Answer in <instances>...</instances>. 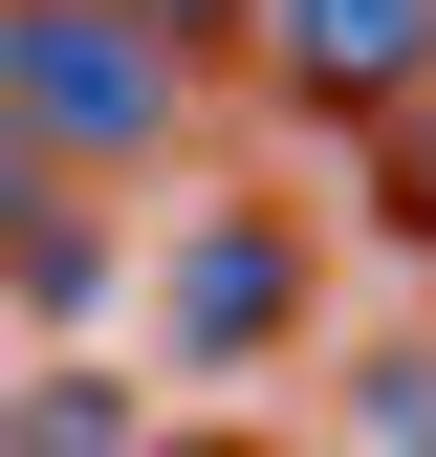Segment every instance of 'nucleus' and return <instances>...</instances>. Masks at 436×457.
I'll return each instance as SVG.
<instances>
[{
  "label": "nucleus",
  "mask_w": 436,
  "mask_h": 457,
  "mask_svg": "<svg viewBox=\"0 0 436 457\" xmlns=\"http://www.w3.org/2000/svg\"><path fill=\"white\" fill-rule=\"evenodd\" d=\"M0 131L88 196V175H131V153L197 131V66L131 22V0H0Z\"/></svg>",
  "instance_id": "obj_1"
},
{
  "label": "nucleus",
  "mask_w": 436,
  "mask_h": 457,
  "mask_svg": "<svg viewBox=\"0 0 436 457\" xmlns=\"http://www.w3.org/2000/svg\"><path fill=\"white\" fill-rule=\"evenodd\" d=\"M306 327H327V240L284 196H197L175 262H153V349H175V370H284Z\"/></svg>",
  "instance_id": "obj_2"
},
{
  "label": "nucleus",
  "mask_w": 436,
  "mask_h": 457,
  "mask_svg": "<svg viewBox=\"0 0 436 457\" xmlns=\"http://www.w3.org/2000/svg\"><path fill=\"white\" fill-rule=\"evenodd\" d=\"M240 22H262V66H284L327 131H393L436 87V0H240Z\"/></svg>",
  "instance_id": "obj_3"
},
{
  "label": "nucleus",
  "mask_w": 436,
  "mask_h": 457,
  "mask_svg": "<svg viewBox=\"0 0 436 457\" xmlns=\"http://www.w3.org/2000/svg\"><path fill=\"white\" fill-rule=\"evenodd\" d=\"M153 414H131V370H109V349H66V370H44V392H0V457H131Z\"/></svg>",
  "instance_id": "obj_4"
},
{
  "label": "nucleus",
  "mask_w": 436,
  "mask_h": 457,
  "mask_svg": "<svg viewBox=\"0 0 436 457\" xmlns=\"http://www.w3.org/2000/svg\"><path fill=\"white\" fill-rule=\"evenodd\" d=\"M131 22H153V44L197 66V44H240V0H131Z\"/></svg>",
  "instance_id": "obj_5"
},
{
  "label": "nucleus",
  "mask_w": 436,
  "mask_h": 457,
  "mask_svg": "<svg viewBox=\"0 0 436 457\" xmlns=\"http://www.w3.org/2000/svg\"><path fill=\"white\" fill-rule=\"evenodd\" d=\"M44 196H66V175H44V153H22V131H0V240H22V218H44Z\"/></svg>",
  "instance_id": "obj_6"
},
{
  "label": "nucleus",
  "mask_w": 436,
  "mask_h": 457,
  "mask_svg": "<svg viewBox=\"0 0 436 457\" xmlns=\"http://www.w3.org/2000/svg\"><path fill=\"white\" fill-rule=\"evenodd\" d=\"M393 218H415V240H436V131H415V153H393Z\"/></svg>",
  "instance_id": "obj_7"
},
{
  "label": "nucleus",
  "mask_w": 436,
  "mask_h": 457,
  "mask_svg": "<svg viewBox=\"0 0 436 457\" xmlns=\"http://www.w3.org/2000/svg\"><path fill=\"white\" fill-rule=\"evenodd\" d=\"M131 457H262V436H131Z\"/></svg>",
  "instance_id": "obj_8"
}]
</instances>
